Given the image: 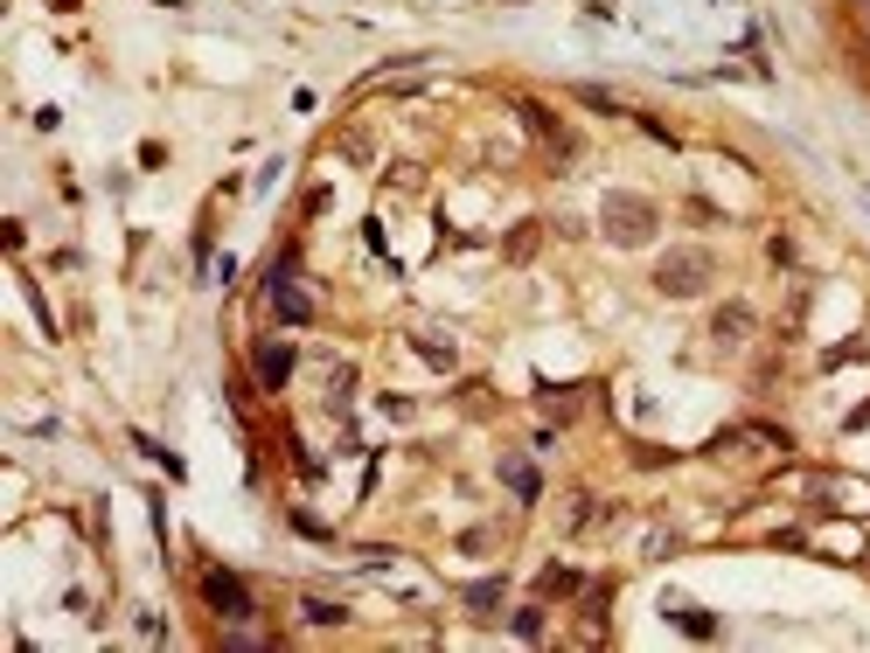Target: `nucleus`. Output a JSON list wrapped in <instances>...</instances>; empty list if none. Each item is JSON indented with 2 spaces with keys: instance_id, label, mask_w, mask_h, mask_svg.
<instances>
[{
  "instance_id": "nucleus-3",
  "label": "nucleus",
  "mask_w": 870,
  "mask_h": 653,
  "mask_svg": "<svg viewBox=\"0 0 870 653\" xmlns=\"http://www.w3.org/2000/svg\"><path fill=\"white\" fill-rule=\"evenodd\" d=\"M202 598H210L223 619H251V591H244L231 570H210V578H202Z\"/></svg>"
},
{
  "instance_id": "nucleus-6",
  "label": "nucleus",
  "mask_w": 870,
  "mask_h": 653,
  "mask_svg": "<svg viewBox=\"0 0 870 653\" xmlns=\"http://www.w3.org/2000/svg\"><path fill=\"white\" fill-rule=\"evenodd\" d=\"M502 479L522 494V501H537V466H529V459H502Z\"/></svg>"
},
{
  "instance_id": "nucleus-5",
  "label": "nucleus",
  "mask_w": 870,
  "mask_h": 653,
  "mask_svg": "<svg viewBox=\"0 0 870 653\" xmlns=\"http://www.w3.org/2000/svg\"><path fill=\"white\" fill-rule=\"evenodd\" d=\"M258 376H264V382H272V390H279V382L293 376V348H279V341H264V348H258Z\"/></svg>"
},
{
  "instance_id": "nucleus-2",
  "label": "nucleus",
  "mask_w": 870,
  "mask_h": 653,
  "mask_svg": "<svg viewBox=\"0 0 870 653\" xmlns=\"http://www.w3.org/2000/svg\"><path fill=\"white\" fill-rule=\"evenodd\" d=\"M655 285H661L669 299H696V293L710 285V258H704V251H675V258H661Z\"/></svg>"
},
{
  "instance_id": "nucleus-7",
  "label": "nucleus",
  "mask_w": 870,
  "mask_h": 653,
  "mask_svg": "<svg viewBox=\"0 0 870 653\" xmlns=\"http://www.w3.org/2000/svg\"><path fill=\"white\" fill-rule=\"evenodd\" d=\"M752 334V313L745 306H725V313H717V341H745Z\"/></svg>"
},
{
  "instance_id": "nucleus-8",
  "label": "nucleus",
  "mask_w": 870,
  "mask_h": 653,
  "mask_svg": "<svg viewBox=\"0 0 870 653\" xmlns=\"http://www.w3.org/2000/svg\"><path fill=\"white\" fill-rule=\"evenodd\" d=\"M307 619H314V626H342L349 612H342V605H320V598H314V605H307Z\"/></svg>"
},
{
  "instance_id": "nucleus-1",
  "label": "nucleus",
  "mask_w": 870,
  "mask_h": 653,
  "mask_svg": "<svg viewBox=\"0 0 870 653\" xmlns=\"http://www.w3.org/2000/svg\"><path fill=\"white\" fill-rule=\"evenodd\" d=\"M599 223H607V237H613V244H627V251L655 237V209L640 202V195H607V209H599Z\"/></svg>"
},
{
  "instance_id": "nucleus-4",
  "label": "nucleus",
  "mask_w": 870,
  "mask_h": 653,
  "mask_svg": "<svg viewBox=\"0 0 870 653\" xmlns=\"http://www.w3.org/2000/svg\"><path fill=\"white\" fill-rule=\"evenodd\" d=\"M272 306H279V320H293V326H307V320H314V299L299 293V285H293L286 272L272 278Z\"/></svg>"
}]
</instances>
